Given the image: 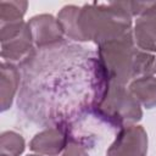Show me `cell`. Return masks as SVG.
Segmentation results:
<instances>
[{
    "label": "cell",
    "instance_id": "17",
    "mask_svg": "<svg viewBox=\"0 0 156 156\" xmlns=\"http://www.w3.org/2000/svg\"><path fill=\"white\" fill-rule=\"evenodd\" d=\"M155 67H156V63H155Z\"/></svg>",
    "mask_w": 156,
    "mask_h": 156
},
{
    "label": "cell",
    "instance_id": "16",
    "mask_svg": "<svg viewBox=\"0 0 156 156\" xmlns=\"http://www.w3.org/2000/svg\"><path fill=\"white\" fill-rule=\"evenodd\" d=\"M27 156H40V155H27Z\"/></svg>",
    "mask_w": 156,
    "mask_h": 156
},
{
    "label": "cell",
    "instance_id": "6",
    "mask_svg": "<svg viewBox=\"0 0 156 156\" xmlns=\"http://www.w3.org/2000/svg\"><path fill=\"white\" fill-rule=\"evenodd\" d=\"M147 134L146 130L138 124L126 126L121 128L108 146L107 156H146Z\"/></svg>",
    "mask_w": 156,
    "mask_h": 156
},
{
    "label": "cell",
    "instance_id": "13",
    "mask_svg": "<svg viewBox=\"0 0 156 156\" xmlns=\"http://www.w3.org/2000/svg\"><path fill=\"white\" fill-rule=\"evenodd\" d=\"M26 147L24 139L13 130H6L0 136V156H20Z\"/></svg>",
    "mask_w": 156,
    "mask_h": 156
},
{
    "label": "cell",
    "instance_id": "4",
    "mask_svg": "<svg viewBox=\"0 0 156 156\" xmlns=\"http://www.w3.org/2000/svg\"><path fill=\"white\" fill-rule=\"evenodd\" d=\"M94 110L118 130L126 126L135 124L143 117L141 105L129 89L108 80Z\"/></svg>",
    "mask_w": 156,
    "mask_h": 156
},
{
    "label": "cell",
    "instance_id": "2",
    "mask_svg": "<svg viewBox=\"0 0 156 156\" xmlns=\"http://www.w3.org/2000/svg\"><path fill=\"white\" fill-rule=\"evenodd\" d=\"M57 20L67 38L93 41L98 46L133 33L132 16L117 1L66 5L57 13Z\"/></svg>",
    "mask_w": 156,
    "mask_h": 156
},
{
    "label": "cell",
    "instance_id": "5",
    "mask_svg": "<svg viewBox=\"0 0 156 156\" xmlns=\"http://www.w3.org/2000/svg\"><path fill=\"white\" fill-rule=\"evenodd\" d=\"M0 41L1 57L15 66H23L37 51L28 23L24 21L0 26Z\"/></svg>",
    "mask_w": 156,
    "mask_h": 156
},
{
    "label": "cell",
    "instance_id": "10",
    "mask_svg": "<svg viewBox=\"0 0 156 156\" xmlns=\"http://www.w3.org/2000/svg\"><path fill=\"white\" fill-rule=\"evenodd\" d=\"M0 88H1V111H6L12 106L15 95L20 88L21 73L17 66L2 61L0 65Z\"/></svg>",
    "mask_w": 156,
    "mask_h": 156
},
{
    "label": "cell",
    "instance_id": "12",
    "mask_svg": "<svg viewBox=\"0 0 156 156\" xmlns=\"http://www.w3.org/2000/svg\"><path fill=\"white\" fill-rule=\"evenodd\" d=\"M28 2L16 0H2L0 2V26L23 21Z\"/></svg>",
    "mask_w": 156,
    "mask_h": 156
},
{
    "label": "cell",
    "instance_id": "15",
    "mask_svg": "<svg viewBox=\"0 0 156 156\" xmlns=\"http://www.w3.org/2000/svg\"><path fill=\"white\" fill-rule=\"evenodd\" d=\"M150 9H151V11L156 15V1H152V2L150 4Z\"/></svg>",
    "mask_w": 156,
    "mask_h": 156
},
{
    "label": "cell",
    "instance_id": "8",
    "mask_svg": "<svg viewBox=\"0 0 156 156\" xmlns=\"http://www.w3.org/2000/svg\"><path fill=\"white\" fill-rule=\"evenodd\" d=\"M68 143V133L63 124L51 126L37 133L29 141V149L38 155L57 156Z\"/></svg>",
    "mask_w": 156,
    "mask_h": 156
},
{
    "label": "cell",
    "instance_id": "7",
    "mask_svg": "<svg viewBox=\"0 0 156 156\" xmlns=\"http://www.w3.org/2000/svg\"><path fill=\"white\" fill-rule=\"evenodd\" d=\"M27 23L35 49H48L65 43L63 29L58 20L52 15H37L33 16Z\"/></svg>",
    "mask_w": 156,
    "mask_h": 156
},
{
    "label": "cell",
    "instance_id": "11",
    "mask_svg": "<svg viewBox=\"0 0 156 156\" xmlns=\"http://www.w3.org/2000/svg\"><path fill=\"white\" fill-rule=\"evenodd\" d=\"M128 89L141 106L146 108L156 107V78L154 76H146L132 80Z\"/></svg>",
    "mask_w": 156,
    "mask_h": 156
},
{
    "label": "cell",
    "instance_id": "1",
    "mask_svg": "<svg viewBox=\"0 0 156 156\" xmlns=\"http://www.w3.org/2000/svg\"><path fill=\"white\" fill-rule=\"evenodd\" d=\"M24 68L18 107L39 124H67L93 110L107 83L98 55L62 43L40 49Z\"/></svg>",
    "mask_w": 156,
    "mask_h": 156
},
{
    "label": "cell",
    "instance_id": "3",
    "mask_svg": "<svg viewBox=\"0 0 156 156\" xmlns=\"http://www.w3.org/2000/svg\"><path fill=\"white\" fill-rule=\"evenodd\" d=\"M96 55L106 79L116 84L126 85L136 78L152 76L156 72V57L135 45L133 33L99 45Z\"/></svg>",
    "mask_w": 156,
    "mask_h": 156
},
{
    "label": "cell",
    "instance_id": "9",
    "mask_svg": "<svg viewBox=\"0 0 156 156\" xmlns=\"http://www.w3.org/2000/svg\"><path fill=\"white\" fill-rule=\"evenodd\" d=\"M150 4L135 21L133 38L140 50L156 52V15L150 10Z\"/></svg>",
    "mask_w": 156,
    "mask_h": 156
},
{
    "label": "cell",
    "instance_id": "14",
    "mask_svg": "<svg viewBox=\"0 0 156 156\" xmlns=\"http://www.w3.org/2000/svg\"><path fill=\"white\" fill-rule=\"evenodd\" d=\"M61 156H89V154H88V149L83 144L68 139V143L63 149Z\"/></svg>",
    "mask_w": 156,
    "mask_h": 156
}]
</instances>
